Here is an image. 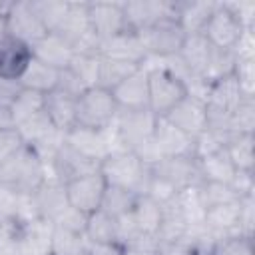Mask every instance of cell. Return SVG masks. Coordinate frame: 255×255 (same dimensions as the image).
Listing matches in <instances>:
<instances>
[{"mask_svg": "<svg viewBox=\"0 0 255 255\" xmlns=\"http://www.w3.org/2000/svg\"><path fill=\"white\" fill-rule=\"evenodd\" d=\"M46 181V163L34 147L22 143L0 167V183L14 189L18 195L34 193Z\"/></svg>", "mask_w": 255, "mask_h": 255, "instance_id": "cell-1", "label": "cell"}, {"mask_svg": "<svg viewBox=\"0 0 255 255\" xmlns=\"http://www.w3.org/2000/svg\"><path fill=\"white\" fill-rule=\"evenodd\" d=\"M100 173L104 175L108 185L128 189L135 195H145L151 167H147L133 151H124L108 155L100 163Z\"/></svg>", "mask_w": 255, "mask_h": 255, "instance_id": "cell-2", "label": "cell"}, {"mask_svg": "<svg viewBox=\"0 0 255 255\" xmlns=\"http://www.w3.org/2000/svg\"><path fill=\"white\" fill-rule=\"evenodd\" d=\"M147 72V96H149V112L157 118L167 116L185 96V84L173 76L171 72L159 66H141Z\"/></svg>", "mask_w": 255, "mask_h": 255, "instance_id": "cell-3", "label": "cell"}, {"mask_svg": "<svg viewBox=\"0 0 255 255\" xmlns=\"http://www.w3.org/2000/svg\"><path fill=\"white\" fill-rule=\"evenodd\" d=\"M118 104L110 90L88 88L76 100V126L90 129H106L118 116Z\"/></svg>", "mask_w": 255, "mask_h": 255, "instance_id": "cell-4", "label": "cell"}, {"mask_svg": "<svg viewBox=\"0 0 255 255\" xmlns=\"http://www.w3.org/2000/svg\"><path fill=\"white\" fill-rule=\"evenodd\" d=\"M147 56L151 58H169L179 54L187 34L177 22V18H159L151 26L137 32Z\"/></svg>", "mask_w": 255, "mask_h": 255, "instance_id": "cell-5", "label": "cell"}, {"mask_svg": "<svg viewBox=\"0 0 255 255\" xmlns=\"http://www.w3.org/2000/svg\"><path fill=\"white\" fill-rule=\"evenodd\" d=\"M157 116L149 110H118L112 129L126 151H133L141 141L153 135Z\"/></svg>", "mask_w": 255, "mask_h": 255, "instance_id": "cell-6", "label": "cell"}, {"mask_svg": "<svg viewBox=\"0 0 255 255\" xmlns=\"http://www.w3.org/2000/svg\"><path fill=\"white\" fill-rule=\"evenodd\" d=\"M94 171H100V163L84 157L64 141L58 147V151L52 155V159L46 163V181L68 183L76 177H82Z\"/></svg>", "mask_w": 255, "mask_h": 255, "instance_id": "cell-7", "label": "cell"}, {"mask_svg": "<svg viewBox=\"0 0 255 255\" xmlns=\"http://www.w3.org/2000/svg\"><path fill=\"white\" fill-rule=\"evenodd\" d=\"M64 187H66V197L70 207L90 215L100 209L108 183L100 171H94L64 183Z\"/></svg>", "mask_w": 255, "mask_h": 255, "instance_id": "cell-8", "label": "cell"}, {"mask_svg": "<svg viewBox=\"0 0 255 255\" xmlns=\"http://www.w3.org/2000/svg\"><path fill=\"white\" fill-rule=\"evenodd\" d=\"M243 24L239 22V18L223 4L217 2L215 10L211 12L203 36L205 40L213 46V48H221V50H233V46L237 44L239 36L243 34Z\"/></svg>", "mask_w": 255, "mask_h": 255, "instance_id": "cell-9", "label": "cell"}, {"mask_svg": "<svg viewBox=\"0 0 255 255\" xmlns=\"http://www.w3.org/2000/svg\"><path fill=\"white\" fill-rule=\"evenodd\" d=\"M12 245L16 255H52V223L34 219L12 229Z\"/></svg>", "mask_w": 255, "mask_h": 255, "instance_id": "cell-10", "label": "cell"}, {"mask_svg": "<svg viewBox=\"0 0 255 255\" xmlns=\"http://www.w3.org/2000/svg\"><path fill=\"white\" fill-rule=\"evenodd\" d=\"M6 34L32 46L34 42L44 38L48 34V30L40 22V18L34 14L30 0H20V2H12L10 10L6 14Z\"/></svg>", "mask_w": 255, "mask_h": 255, "instance_id": "cell-11", "label": "cell"}, {"mask_svg": "<svg viewBox=\"0 0 255 255\" xmlns=\"http://www.w3.org/2000/svg\"><path fill=\"white\" fill-rule=\"evenodd\" d=\"M128 30L141 32L159 18H175V2L167 0H135L122 2Z\"/></svg>", "mask_w": 255, "mask_h": 255, "instance_id": "cell-12", "label": "cell"}, {"mask_svg": "<svg viewBox=\"0 0 255 255\" xmlns=\"http://www.w3.org/2000/svg\"><path fill=\"white\" fill-rule=\"evenodd\" d=\"M88 22L102 42L128 30L122 2H88Z\"/></svg>", "mask_w": 255, "mask_h": 255, "instance_id": "cell-13", "label": "cell"}, {"mask_svg": "<svg viewBox=\"0 0 255 255\" xmlns=\"http://www.w3.org/2000/svg\"><path fill=\"white\" fill-rule=\"evenodd\" d=\"M153 141L161 157H195V139L165 118L155 120Z\"/></svg>", "mask_w": 255, "mask_h": 255, "instance_id": "cell-14", "label": "cell"}, {"mask_svg": "<svg viewBox=\"0 0 255 255\" xmlns=\"http://www.w3.org/2000/svg\"><path fill=\"white\" fill-rule=\"evenodd\" d=\"M100 56L110 58V60H118V62H126V64H133V66L141 68L145 58H147V52H145L143 42H141L137 32L124 30V32H120V34L102 42Z\"/></svg>", "mask_w": 255, "mask_h": 255, "instance_id": "cell-15", "label": "cell"}, {"mask_svg": "<svg viewBox=\"0 0 255 255\" xmlns=\"http://www.w3.org/2000/svg\"><path fill=\"white\" fill-rule=\"evenodd\" d=\"M167 122H171L175 128L191 135L193 139L199 137L207 129V108L203 100H197L193 96H185L167 116H163Z\"/></svg>", "mask_w": 255, "mask_h": 255, "instance_id": "cell-16", "label": "cell"}, {"mask_svg": "<svg viewBox=\"0 0 255 255\" xmlns=\"http://www.w3.org/2000/svg\"><path fill=\"white\" fill-rule=\"evenodd\" d=\"M64 141L84 157L94 159L98 163H102L110 155L106 129H90V128L76 126L64 133Z\"/></svg>", "mask_w": 255, "mask_h": 255, "instance_id": "cell-17", "label": "cell"}, {"mask_svg": "<svg viewBox=\"0 0 255 255\" xmlns=\"http://www.w3.org/2000/svg\"><path fill=\"white\" fill-rule=\"evenodd\" d=\"M32 60V50L22 40L4 34L0 36V78L2 80H14L22 76L28 62Z\"/></svg>", "mask_w": 255, "mask_h": 255, "instance_id": "cell-18", "label": "cell"}, {"mask_svg": "<svg viewBox=\"0 0 255 255\" xmlns=\"http://www.w3.org/2000/svg\"><path fill=\"white\" fill-rule=\"evenodd\" d=\"M30 50H32V58L40 60L42 64H46L58 72L68 70L76 56L74 48L64 38H60L58 34H52V32H48L44 38L34 42L30 46Z\"/></svg>", "mask_w": 255, "mask_h": 255, "instance_id": "cell-19", "label": "cell"}, {"mask_svg": "<svg viewBox=\"0 0 255 255\" xmlns=\"http://www.w3.org/2000/svg\"><path fill=\"white\" fill-rule=\"evenodd\" d=\"M112 96L120 110H149L147 72L143 68L135 70L112 90Z\"/></svg>", "mask_w": 255, "mask_h": 255, "instance_id": "cell-20", "label": "cell"}, {"mask_svg": "<svg viewBox=\"0 0 255 255\" xmlns=\"http://www.w3.org/2000/svg\"><path fill=\"white\" fill-rule=\"evenodd\" d=\"M151 171L163 179H167L177 191L189 185L201 183L199 167L195 157H163L157 165L151 167Z\"/></svg>", "mask_w": 255, "mask_h": 255, "instance_id": "cell-21", "label": "cell"}, {"mask_svg": "<svg viewBox=\"0 0 255 255\" xmlns=\"http://www.w3.org/2000/svg\"><path fill=\"white\" fill-rule=\"evenodd\" d=\"M34 209L40 219L54 223L68 207V197H66V187L64 183L58 181H44L34 193H30Z\"/></svg>", "mask_w": 255, "mask_h": 255, "instance_id": "cell-22", "label": "cell"}, {"mask_svg": "<svg viewBox=\"0 0 255 255\" xmlns=\"http://www.w3.org/2000/svg\"><path fill=\"white\" fill-rule=\"evenodd\" d=\"M245 96L241 94V88L235 80V76L221 78L217 82H211L205 96V108L209 112H221V114H233V110L239 106V102Z\"/></svg>", "mask_w": 255, "mask_h": 255, "instance_id": "cell-23", "label": "cell"}, {"mask_svg": "<svg viewBox=\"0 0 255 255\" xmlns=\"http://www.w3.org/2000/svg\"><path fill=\"white\" fill-rule=\"evenodd\" d=\"M44 112L54 124V128L62 133L76 128V98L54 90L44 96Z\"/></svg>", "mask_w": 255, "mask_h": 255, "instance_id": "cell-24", "label": "cell"}, {"mask_svg": "<svg viewBox=\"0 0 255 255\" xmlns=\"http://www.w3.org/2000/svg\"><path fill=\"white\" fill-rule=\"evenodd\" d=\"M241 215V199L229 201V203H219L211 205L205 209V219L203 225L217 237L223 235H235L237 223Z\"/></svg>", "mask_w": 255, "mask_h": 255, "instance_id": "cell-25", "label": "cell"}, {"mask_svg": "<svg viewBox=\"0 0 255 255\" xmlns=\"http://www.w3.org/2000/svg\"><path fill=\"white\" fill-rule=\"evenodd\" d=\"M58 82H60V72L42 64L40 60L32 58L26 66V70L22 72V76L18 78V84L20 88H26V90H32V92H38L42 96L54 92L58 88Z\"/></svg>", "mask_w": 255, "mask_h": 255, "instance_id": "cell-26", "label": "cell"}, {"mask_svg": "<svg viewBox=\"0 0 255 255\" xmlns=\"http://www.w3.org/2000/svg\"><path fill=\"white\" fill-rule=\"evenodd\" d=\"M90 22H88V2H68V12L60 24V28L52 34H58L64 38L72 48L90 32Z\"/></svg>", "mask_w": 255, "mask_h": 255, "instance_id": "cell-27", "label": "cell"}, {"mask_svg": "<svg viewBox=\"0 0 255 255\" xmlns=\"http://www.w3.org/2000/svg\"><path fill=\"white\" fill-rule=\"evenodd\" d=\"M201 183L197 185H189L177 191V195L171 199V203L175 205V209L179 211V215L183 217V221L187 223V227H199L203 225L205 219V201L201 195Z\"/></svg>", "mask_w": 255, "mask_h": 255, "instance_id": "cell-28", "label": "cell"}, {"mask_svg": "<svg viewBox=\"0 0 255 255\" xmlns=\"http://www.w3.org/2000/svg\"><path fill=\"white\" fill-rule=\"evenodd\" d=\"M217 2H175V18L187 36L203 34Z\"/></svg>", "mask_w": 255, "mask_h": 255, "instance_id": "cell-29", "label": "cell"}, {"mask_svg": "<svg viewBox=\"0 0 255 255\" xmlns=\"http://www.w3.org/2000/svg\"><path fill=\"white\" fill-rule=\"evenodd\" d=\"M197 167H199V175L201 181H215V183H229L235 175V165L231 161V157L227 155L225 147L217 149L209 155H203L197 159Z\"/></svg>", "mask_w": 255, "mask_h": 255, "instance_id": "cell-30", "label": "cell"}, {"mask_svg": "<svg viewBox=\"0 0 255 255\" xmlns=\"http://www.w3.org/2000/svg\"><path fill=\"white\" fill-rule=\"evenodd\" d=\"M209 54H211V44L205 40L203 34L187 36L179 50V58L183 60V64L195 78H203L207 62H209Z\"/></svg>", "mask_w": 255, "mask_h": 255, "instance_id": "cell-31", "label": "cell"}, {"mask_svg": "<svg viewBox=\"0 0 255 255\" xmlns=\"http://www.w3.org/2000/svg\"><path fill=\"white\" fill-rule=\"evenodd\" d=\"M135 225L143 235H157L161 219H163V205L151 199L149 195H137L135 205L131 209Z\"/></svg>", "mask_w": 255, "mask_h": 255, "instance_id": "cell-32", "label": "cell"}, {"mask_svg": "<svg viewBox=\"0 0 255 255\" xmlns=\"http://www.w3.org/2000/svg\"><path fill=\"white\" fill-rule=\"evenodd\" d=\"M135 70H139V66L118 62V60H110V58L100 56V60H98V80H96V86L112 92L118 84H122Z\"/></svg>", "mask_w": 255, "mask_h": 255, "instance_id": "cell-33", "label": "cell"}, {"mask_svg": "<svg viewBox=\"0 0 255 255\" xmlns=\"http://www.w3.org/2000/svg\"><path fill=\"white\" fill-rule=\"evenodd\" d=\"M84 237L88 241H98V243H118V229H116V217L106 213L104 209H98L88 215L86 231Z\"/></svg>", "mask_w": 255, "mask_h": 255, "instance_id": "cell-34", "label": "cell"}, {"mask_svg": "<svg viewBox=\"0 0 255 255\" xmlns=\"http://www.w3.org/2000/svg\"><path fill=\"white\" fill-rule=\"evenodd\" d=\"M8 110L12 114L14 124L20 126V124H24L26 120L34 118L36 114H40L44 110V96L38 94V92L20 88V92L16 94V98L12 100V104L8 106Z\"/></svg>", "mask_w": 255, "mask_h": 255, "instance_id": "cell-35", "label": "cell"}, {"mask_svg": "<svg viewBox=\"0 0 255 255\" xmlns=\"http://www.w3.org/2000/svg\"><path fill=\"white\" fill-rule=\"evenodd\" d=\"M253 145H255L253 133H235V135L227 141L225 151H227V155L231 157L235 169L253 171V161H255Z\"/></svg>", "mask_w": 255, "mask_h": 255, "instance_id": "cell-36", "label": "cell"}, {"mask_svg": "<svg viewBox=\"0 0 255 255\" xmlns=\"http://www.w3.org/2000/svg\"><path fill=\"white\" fill-rule=\"evenodd\" d=\"M30 6L48 32H56L68 12V2L62 0H30Z\"/></svg>", "mask_w": 255, "mask_h": 255, "instance_id": "cell-37", "label": "cell"}, {"mask_svg": "<svg viewBox=\"0 0 255 255\" xmlns=\"http://www.w3.org/2000/svg\"><path fill=\"white\" fill-rule=\"evenodd\" d=\"M235 62H237V58H235L233 50H221V48L211 46V54H209V62H207L203 80L207 84H211V82L231 76L235 70Z\"/></svg>", "mask_w": 255, "mask_h": 255, "instance_id": "cell-38", "label": "cell"}, {"mask_svg": "<svg viewBox=\"0 0 255 255\" xmlns=\"http://www.w3.org/2000/svg\"><path fill=\"white\" fill-rule=\"evenodd\" d=\"M135 199H137L135 193H131L128 189H122V187L108 185L100 209H104L112 217H122L126 213H131V209L135 205Z\"/></svg>", "mask_w": 255, "mask_h": 255, "instance_id": "cell-39", "label": "cell"}, {"mask_svg": "<svg viewBox=\"0 0 255 255\" xmlns=\"http://www.w3.org/2000/svg\"><path fill=\"white\" fill-rule=\"evenodd\" d=\"M84 235L52 225V255H84Z\"/></svg>", "mask_w": 255, "mask_h": 255, "instance_id": "cell-40", "label": "cell"}, {"mask_svg": "<svg viewBox=\"0 0 255 255\" xmlns=\"http://www.w3.org/2000/svg\"><path fill=\"white\" fill-rule=\"evenodd\" d=\"M209 255H253V239L243 235H223L211 245Z\"/></svg>", "mask_w": 255, "mask_h": 255, "instance_id": "cell-41", "label": "cell"}, {"mask_svg": "<svg viewBox=\"0 0 255 255\" xmlns=\"http://www.w3.org/2000/svg\"><path fill=\"white\" fill-rule=\"evenodd\" d=\"M231 126L235 133H253L255 128V98H243L231 114Z\"/></svg>", "mask_w": 255, "mask_h": 255, "instance_id": "cell-42", "label": "cell"}, {"mask_svg": "<svg viewBox=\"0 0 255 255\" xmlns=\"http://www.w3.org/2000/svg\"><path fill=\"white\" fill-rule=\"evenodd\" d=\"M124 255H163V245L155 235H135L122 245Z\"/></svg>", "mask_w": 255, "mask_h": 255, "instance_id": "cell-43", "label": "cell"}, {"mask_svg": "<svg viewBox=\"0 0 255 255\" xmlns=\"http://www.w3.org/2000/svg\"><path fill=\"white\" fill-rule=\"evenodd\" d=\"M98 60L100 56H86V54H76L70 70L84 82L86 88H96V80H98Z\"/></svg>", "mask_w": 255, "mask_h": 255, "instance_id": "cell-44", "label": "cell"}, {"mask_svg": "<svg viewBox=\"0 0 255 255\" xmlns=\"http://www.w3.org/2000/svg\"><path fill=\"white\" fill-rule=\"evenodd\" d=\"M18 203H20V195L8 185L0 183V229L16 225Z\"/></svg>", "mask_w": 255, "mask_h": 255, "instance_id": "cell-45", "label": "cell"}, {"mask_svg": "<svg viewBox=\"0 0 255 255\" xmlns=\"http://www.w3.org/2000/svg\"><path fill=\"white\" fill-rule=\"evenodd\" d=\"M201 195L207 207L211 205H219V203H229L239 199L235 195V191L229 187V183H215V181H201Z\"/></svg>", "mask_w": 255, "mask_h": 255, "instance_id": "cell-46", "label": "cell"}, {"mask_svg": "<svg viewBox=\"0 0 255 255\" xmlns=\"http://www.w3.org/2000/svg\"><path fill=\"white\" fill-rule=\"evenodd\" d=\"M233 76L245 98H255V60H237Z\"/></svg>", "mask_w": 255, "mask_h": 255, "instance_id": "cell-47", "label": "cell"}, {"mask_svg": "<svg viewBox=\"0 0 255 255\" xmlns=\"http://www.w3.org/2000/svg\"><path fill=\"white\" fill-rule=\"evenodd\" d=\"M145 195H149V197L155 199L157 203L165 205V203H169V201L177 195V189H175L167 179H163V177H159V175H155V173L151 171V177H149V185H147Z\"/></svg>", "mask_w": 255, "mask_h": 255, "instance_id": "cell-48", "label": "cell"}, {"mask_svg": "<svg viewBox=\"0 0 255 255\" xmlns=\"http://www.w3.org/2000/svg\"><path fill=\"white\" fill-rule=\"evenodd\" d=\"M86 223H88V215L86 213H82V211H78L74 207H68L52 225L62 227V229H66L70 233H76V235H84Z\"/></svg>", "mask_w": 255, "mask_h": 255, "instance_id": "cell-49", "label": "cell"}, {"mask_svg": "<svg viewBox=\"0 0 255 255\" xmlns=\"http://www.w3.org/2000/svg\"><path fill=\"white\" fill-rule=\"evenodd\" d=\"M233 54L237 60H255V28H245L233 46Z\"/></svg>", "mask_w": 255, "mask_h": 255, "instance_id": "cell-50", "label": "cell"}, {"mask_svg": "<svg viewBox=\"0 0 255 255\" xmlns=\"http://www.w3.org/2000/svg\"><path fill=\"white\" fill-rule=\"evenodd\" d=\"M229 187L235 191V195L241 199V197H247V195H253L255 193V181H253V171H243V169H237L233 179L229 181Z\"/></svg>", "mask_w": 255, "mask_h": 255, "instance_id": "cell-51", "label": "cell"}, {"mask_svg": "<svg viewBox=\"0 0 255 255\" xmlns=\"http://www.w3.org/2000/svg\"><path fill=\"white\" fill-rule=\"evenodd\" d=\"M22 137L16 129H8V131H0V167L4 165V161L22 147Z\"/></svg>", "mask_w": 255, "mask_h": 255, "instance_id": "cell-52", "label": "cell"}, {"mask_svg": "<svg viewBox=\"0 0 255 255\" xmlns=\"http://www.w3.org/2000/svg\"><path fill=\"white\" fill-rule=\"evenodd\" d=\"M116 229H118V243L124 245L126 241L139 235V229L135 225V219L131 213H126L122 217H116Z\"/></svg>", "mask_w": 255, "mask_h": 255, "instance_id": "cell-53", "label": "cell"}, {"mask_svg": "<svg viewBox=\"0 0 255 255\" xmlns=\"http://www.w3.org/2000/svg\"><path fill=\"white\" fill-rule=\"evenodd\" d=\"M84 255H124L122 245L112 241V243H98V241H84Z\"/></svg>", "mask_w": 255, "mask_h": 255, "instance_id": "cell-54", "label": "cell"}, {"mask_svg": "<svg viewBox=\"0 0 255 255\" xmlns=\"http://www.w3.org/2000/svg\"><path fill=\"white\" fill-rule=\"evenodd\" d=\"M20 92V84L14 80H2L0 78V106L8 108L12 104V100L16 98V94Z\"/></svg>", "mask_w": 255, "mask_h": 255, "instance_id": "cell-55", "label": "cell"}, {"mask_svg": "<svg viewBox=\"0 0 255 255\" xmlns=\"http://www.w3.org/2000/svg\"><path fill=\"white\" fill-rule=\"evenodd\" d=\"M8 129H16V124L12 120L10 110L0 106V131H8Z\"/></svg>", "mask_w": 255, "mask_h": 255, "instance_id": "cell-56", "label": "cell"}]
</instances>
